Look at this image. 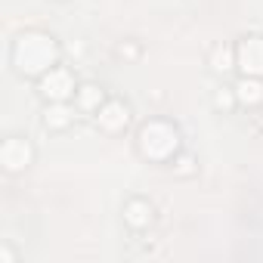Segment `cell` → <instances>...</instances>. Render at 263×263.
I'll return each instance as SVG.
<instances>
[{
    "instance_id": "cell-3",
    "label": "cell",
    "mask_w": 263,
    "mask_h": 263,
    "mask_svg": "<svg viewBox=\"0 0 263 263\" xmlns=\"http://www.w3.org/2000/svg\"><path fill=\"white\" fill-rule=\"evenodd\" d=\"M140 214H146V208L143 204H134V208H130V214H127V220L130 223H146V217H140Z\"/></svg>"
},
{
    "instance_id": "cell-2",
    "label": "cell",
    "mask_w": 263,
    "mask_h": 263,
    "mask_svg": "<svg viewBox=\"0 0 263 263\" xmlns=\"http://www.w3.org/2000/svg\"><path fill=\"white\" fill-rule=\"evenodd\" d=\"M4 161H7V167H22L25 161H28V146H22V143H7V149H4Z\"/></svg>"
},
{
    "instance_id": "cell-1",
    "label": "cell",
    "mask_w": 263,
    "mask_h": 263,
    "mask_svg": "<svg viewBox=\"0 0 263 263\" xmlns=\"http://www.w3.org/2000/svg\"><path fill=\"white\" fill-rule=\"evenodd\" d=\"M44 93H47L50 99H65V96L71 93V78H68V71H62V68L50 71V74L44 78Z\"/></svg>"
}]
</instances>
